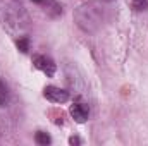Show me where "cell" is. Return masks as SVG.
<instances>
[{"label":"cell","instance_id":"obj_10","mask_svg":"<svg viewBox=\"0 0 148 146\" xmlns=\"http://www.w3.org/2000/svg\"><path fill=\"white\" fill-rule=\"evenodd\" d=\"M33 2H36V3H45V0H33Z\"/></svg>","mask_w":148,"mask_h":146},{"label":"cell","instance_id":"obj_1","mask_svg":"<svg viewBox=\"0 0 148 146\" xmlns=\"http://www.w3.org/2000/svg\"><path fill=\"white\" fill-rule=\"evenodd\" d=\"M74 19H76V24L83 31L93 33L95 29H98L102 26V21H103V7H100L97 2L83 3V5H79L76 9Z\"/></svg>","mask_w":148,"mask_h":146},{"label":"cell","instance_id":"obj_4","mask_svg":"<svg viewBox=\"0 0 148 146\" xmlns=\"http://www.w3.org/2000/svg\"><path fill=\"white\" fill-rule=\"evenodd\" d=\"M69 112H71V117H73L77 124L86 122L88 117H90V108H88V105H84V103H74Z\"/></svg>","mask_w":148,"mask_h":146},{"label":"cell","instance_id":"obj_7","mask_svg":"<svg viewBox=\"0 0 148 146\" xmlns=\"http://www.w3.org/2000/svg\"><path fill=\"white\" fill-rule=\"evenodd\" d=\"M131 7H133V10H136V12L147 10L148 9V0H131Z\"/></svg>","mask_w":148,"mask_h":146},{"label":"cell","instance_id":"obj_8","mask_svg":"<svg viewBox=\"0 0 148 146\" xmlns=\"http://www.w3.org/2000/svg\"><path fill=\"white\" fill-rule=\"evenodd\" d=\"M16 45H17V48H19L23 53H26V52L29 50V40H28V38H19Z\"/></svg>","mask_w":148,"mask_h":146},{"label":"cell","instance_id":"obj_5","mask_svg":"<svg viewBox=\"0 0 148 146\" xmlns=\"http://www.w3.org/2000/svg\"><path fill=\"white\" fill-rule=\"evenodd\" d=\"M7 103H9V89L5 83L0 79V107H5Z\"/></svg>","mask_w":148,"mask_h":146},{"label":"cell","instance_id":"obj_6","mask_svg":"<svg viewBox=\"0 0 148 146\" xmlns=\"http://www.w3.org/2000/svg\"><path fill=\"white\" fill-rule=\"evenodd\" d=\"M35 141H36L38 145H41V146H47V145L52 143L50 136H48L47 132H43V131H38L36 134H35Z\"/></svg>","mask_w":148,"mask_h":146},{"label":"cell","instance_id":"obj_3","mask_svg":"<svg viewBox=\"0 0 148 146\" xmlns=\"http://www.w3.org/2000/svg\"><path fill=\"white\" fill-rule=\"evenodd\" d=\"M33 64H35V67H36L38 71H41L43 74H47L48 77H52V76L55 74V69H57L55 62H53L50 57H47V55H35Z\"/></svg>","mask_w":148,"mask_h":146},{"label":"cell","instance_id":"obj_2","mask_svg":"<svg viewBox=\"0 0 148 146\" xmlns=\"http://www.w3.org/2000/svg\"><path fill=\"white\" fill-rule=\"evenodd\" d=\"M43 96L52 103H66L69 100V91L57 88V86H47L43 89Z\"/></svg>","mask_w":148,"mask_h":146},{"label":"cell","instance_id":"obj_9","mask_svg":"<svg viewBox=\"0 0 148 146\" xmlns=\"http://www.w3.org/2000/svg\"><path fill=\"white\" fill-rule=\"evenodd\" d=\"M69 143H71V145H79V143H81V139H79V138H71V139H69Z\"/></svg>","mask_w":148,"mask_h":146}]
</instances>
